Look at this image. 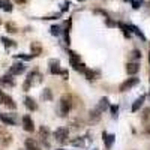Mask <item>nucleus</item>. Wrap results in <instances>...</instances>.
Masks as SVG:
<instances>
[{"instance_id": "obj_38", "label": "nucleus", "mask_w": 150, "mask_h": 150, "mask_svg": "<svg viewBox=\"0 0 150 150\" xmlns=\"http://www.w3.org/2000/svg\"><path fill=\"white\" fill-rule=\"evenodd\" d=\"M15 3H26V0H14Z\"/></svg>"}, {"instance_id": "obj_22", "label": "nucleus", "mask_w": 150, "mask_h": 150, "mask_svg": "<svg viewBox=\"0 0 150 150\" xmlns=\"http://www.w3.org/2000/svg\"><path fill=\"white\" fill-rule=\"evenodd\" d=\"M117 26L122 29L123 35L126 36V38H131V32H129V26H126V24H123V23H117Z\"/></svg>"}, {"instance_id": "obj_11", "label": "nucleus", "mask_w": 150, "mask_h": 150, "mask_svg": "<svg viewBox=\"0 0 150 150\" xmlns=\"http://www.w3.org/2000/svg\"><path fill=\"white\" fill-rule=\"evenodd\" d=\"M138 71H140V63L138 62H129V63L126 65V72L129 75H135Z\"/></svg>"}, {"instance_id": "obj_41", "label": "nucleus", "mask_w": 150, "mask_h": 150, "mask_svg": "<svg viewBox=\"0 0 150 150\" xmlns=\"http://www.w3.org/2000/svg\"><path fill=\"white\" fill-rule=\"evenodd\" d=\"M149 63H150V51H149Z\"/></svg>"}, {"instance_id": "obj_30", "label": "nucleus", "mask_w": 150, "mask_h": 150, "mask_svg": "<svg viewBox=\"0 0 150 150\" xmlns=\"http://www.w3.org/2000/svg\"><path fill=\"white\" fill-rule=\"evenodd\" d=\"M33 57H35L33 54H30V56H26V54H15V59H21V60H26V62H27V60H32Z\"/></svg>"}, {"instance_id": "obj_20", "label": "nucleus", "mask_w": 150, "mask_h": 150, "mask_svg": "<svg viewBox=\"0 0 150 150\" xmlns=\"http://www.w3.org/2000/svg\"><path fill=\"white\" fill-rule=\"evenodd\" d=\"M84 75H86L87 80H96V77L99 75V72H95V71H92V69H86V71H84Z\"/></svg>"}, {"instance_id": "obj_17", "label": "nucleus", "mask_w": 150, "mask_h": 150, "mask_svg": "<svg viewBox=\"0 0 150 150\" xmlns=\"http://www.w3.org/2000/svg\"><path fill=\"white\" fill-rule=\"evenodd\" d=\"M101 116H102V111L99 110L98 107H96L93 111H90V120H92V122H98L99 119H101Z\"/></svg>"}, {"instance_id": "obj_10", "label": "nucleus", "mask_w": 150, "mask_h": 150, "mask_svg": "<svg viewBox=\"0 0 150 150\" xmlns=\"http://www.w3.org/2000/svg\"><path fill=\"white\" fill-rule=\"evenodd\" d=\"M102 140H104V143H105V147H107V149H111V147H112V143H114V140H116V135L102 132Z\"/></svg>"}, {"instance_id": "obj_37", "label": "nucleus", "mask_w": 150, "mask_h": 150, "mask_svg": "<svg viewBox=\"0 0 150 150\" xmlns=\"http://www.w3.org/2000/svg\"><path fill=\"white\" fill-rule=\"evenodd\" d=\"M60 75L63 77V80H68V77H69V72H68V71H62V72H60Z\"/></svg>"}, {"instance_id": "obj_25", "label": "nucleus", "mask_w": 150, "mask_h": 150, "mask_svg": "<svg viewBox=\"0 0 150 150\" xmlns=\"http://www.w3.org/2000/svg\"><path fill=\"white\" fill-rule=\"evenodd\" d=\"M129 57H131V60H140L141 59V51L140 50H132Z\"/></svg>"}, {"instance_id": "obj_32", "label": "nucleus", "mask_w": 150, "mask_h": 150, "mask_svg": "<svg viewBox=\"0 0 150 150\" xmlns=\"http://www.w3.org/2000/svg\"><path fill=\"white\" fill-rule=\"evenodd\" d=\"M2 9L6 11V12H11V11H12V5L8 3V2H3V3H2Z\"/></svg>"}, {"instance_id": "obj_8", "label": "nucleus", "mask_w": 150, "mask_h": 150, "mask_svg": "<svg viewBox=\"0 0 150 150\" xmlns=\"http://www.w3.org/2000/svg\"><path fill=\"white\" fill-rule=\"evenodd\" d=\"M24 71H26V66H24V63H21V62H17V63H14V65L11 66L9 74H11V75H20V74H23Z\"/></svg>"}, {"instance_id": "obj_5", "label": "nucleus", "mask_w": 150, "mask_h": 150, "mask_svg": "<svg viewBox=\"0 0 150 150\" xmlns=\"http://www.w3.org/2000/svg\"><path fill=\"white\" fill-rule=\"evenodd\" d=\"M11 143H12V134L8 132V129L0 126V144L3 147H8Z\"/></svg>"}, {"instance_id": "obj_46", "label": "nucleus", "mask_w": 150, "mask_h": 150, "mask_svg": "<svg viewBox=\"0 0 150 150\" xmlns=\"http://www.w3.org/2000/svg\"><path fill=\"white\" fill-rule=\"evenodd\" d=\"M0 24H2V20H0Z\"/></svg>"}, {"instance_id": "obj_26", "label": "nucleus", "mask_w": 150, "mask_h": 150, "mask_svg": "<svg viewBox=\"0 0 150 150\" xmlns=\"http://www.w3.org/2000/svg\"><path fill=\"white\" fill-rule=\"evenodd\" d=\"M6 30L9 33H17L18 32V29H17V26H15L14 23H6Z\"/></svg>"}, {"instance_id": "obj_13", "label": "nucleus", "mask_w": 150, "mask_h": 150, "mask_svg": "<svg viewBox=\"0 0 150 150\" xmlns=\"http://www.w3.org/2000/svg\"><path fill=\"white\" fill-rule=\"evenodd\" d=\"M24 105H26V108L30 110V111H36L38 110V104L35 102V99L30 98V96H26V99H24Z\"/></svg>"}, {"instance_id": "obj_12", "label": "nucleus", "mask_w": 150, "mask_h": 150, "mask_svg": "<svg viewBox=\"0 0 150 150\" xmlns=\"http://www.w3.org/2000/svg\"><path fill=\"white\" fill-rule=\"evenodd\" d=\"M24 146H26V150H41L38 141L33 140V138H26V141H24Z\"/></svg>"}, {"instance_id": "obj_21", "label": "nucleus", "mask_w": 150, "mask_h": 150, "mask_svg": "<svg viewBox=\"0 0 150 150\" xmlns=\"http://www.w3.org/2000/svg\"><path fill=\"white\" fill-rule=\"evenodd\" d=\"M0 41H2V42H3V45H5V47H8V48H11V47H17L15 41L8 39V38H5V36H2V38H0Z\"/></svg>"}, {"instance_id": "obj_42", "label": "nucleus", "mask_w": 150, "mask_h": 150, "mask_svg": "<svg viewBox=\"0 0 150 150\" xmlns=\"http://www.w3.org/2000/svg\"><path fill=\"white\" fill-rule=\"evenodd\" d=\"M78 2H87V0H78Z\"/></svg>"}, {"instance_id": "obj_34", "label": "nucleus", "mask_w": 150, "mask_h": 150, "mask_svg": "<svg viewBox=\"0 0 150 150\" xmlns=\"http://www.w3.org/2000/svg\"><path fill=\"white\" fill-rule=\"evenodd\" d=\"M105 23H107V26H108V27H116V23L112 21L110 17H107V18H105Z\"/></svg>"}, {"instance_id": "obj_44", "label": "nucleus", "mask_w": 150, "mask_h": 150, "mask_svg": "<svg viewBox=\"0 0 150 150\" xmlns=\"http://www.w3.org/2000/svg\"><path fill=\"white\" fill-rule=\"evenodd\" d=\"M57 150H63V149H57Z\"/></svg>"}, {"instance_id": "obj_24", "label": "nucleus", "mask_w": 150, "mask_h": 150, "mask_svg": "<svg viewBox=\"0 0 150 150\" xmlns=\"http://www.w3.org/2000/svg\"><path fill=\"white\" fill-rule=\"evenodd\" d=\"M42 99H44V101H51V99H53L51 89H44V92H42Z\"/></svg>"}, {"instance_id": "obj_27", "label": "nucleus", "mask_w": 150, "mask_h": 150, "mask_svg": "<svg viewBox=\"0 0 150 150\" xmlns=\"http://www.w3.org/2000/svg\"><path fill=\"white\" fill-rule=\"evenodd\" d=\"M71 144H72V146H80V147H83V146H84V140L81 138V137H77L75 140L71 141Z\"/></svg>"}, {"instance_id": "obj_2", "label": "nucleus", "mask_w": 150, "mask_h": 150, "mask_svg": "<svg viewBox=\"0 0 150 150\" xmlns=\"http://www.w3.org/2000/svg\"><path fill=\"white\" fill-rule=\"evenodd\" d=\"M72 108V99L69 95H63L60 98V104H59V110H60V116H68L69 111Z\"/></svg>"}, {"instance_id": "obj_39", "label": "nucleus", "mask_w": 150, "mask_h": 150, "mask_svg": "<svg viewBox=\"0 0 150 150\" xmlns=\"http://www.w3.org/2000/svg\"><path fill=\"white\" fill-rule=\"evenodd\" d=\"M149 126H150V125H149ZM146 132H147V134H150V128H147V129H146Z\"/></svg>"}, {"instance_id": "obj_45", "label": "nucleus", "mask_w": 150, "mask_h": 150, "mask_svg": "<svg viewBox=\"0 0 150 150\" xmlns=\"http://www.w3.org/2000/svg\"><path fill=\"white\" fill-rule=\"evenodd\" d=\"M0 8H2V3H0Z\"/></svg>"}, {"instance_id": "obj_29", "label": "nucleus", "mask_w": 150, "mask_h": 150, "mask_svg": "<svg viewBox=\"0 0 150 150\" xmlns=\"http://www.w3.org/2000/svg\"><path fill=\"white\" fill-rule=\"evenodd\" d=\"M149 119H150V108H144L143 116H141V120H143V122H147Z\"/></svg>"}, {"instance_id": "obj_36", "label": "nucleus", "mask_w": 150, "mask_h": 150, "mask_svg": "<svg viewBox=\"0 0 150 150\" xmlns=\"http://www.w3.org/2000/svg\"><path fill=\"white\" fill-rule=\"evenodd\" d=\"M5 96H6V93H3V90H0V105L5 102Z\"/></svg>"}, {"instance_id": "obj_7", "label": "nucleus", "mask_w": 150, "mask_h": 150, "mask_svg": "<svg viewBox=\"0 0 150 150\" xmlns=\"http://www.w3.org/2000/svg\"><path fill=\"white\" fill-rule=\"evenodd\" d=\"M0 122H3L5 125H9V126H14V125H17V117H15V114L0 112Z\"/></svg>"}, {"instance_id": "obj_31", "label": "nucleus", "mask_w": 150, "mask_h": 150, "mask_svg": "<svg viewBox=\"0 0 150 150\" xmlns=\"http://www.w3.org/2000/svg\"><path fill=\"white\" fill-rule=\"evenodd\" d=\"M110 111H111V114H112V117H117V111H119V105H111L110 107Z\"/></svg>"}, {"instance_id": "obj_40", "label": "nucleus", "mask_w": 150, "mask_h": 150, "mask_svg": "<svg viewBox=\"0 0 150 150\" xmlns=\"http://www.w3.org/2000/svg\"><path fill=\"white\" fill-rule=\"evenodd\" d=\"M3 2H8V0H0V3H3Z\"/></svg>"}, {"instance_id": "obj_18", "label": "nucleus", "mask_w": 150, "mask_h": 150, "mask_svg": "<svg viewBox=\"0 0 150 150\" xmlns=\"http://www.w3.org/2000/svg\"><path fill=\"white\" fill-rule=\"evenodd\" d=\"M98 108L101 110L102 112H104L105 110H108V108H110V104H108V98H102L101 101H99V104H98Z\"/></svg>"}, {"instance_id": "obj_28", "label": "nucleus", "mask_w": 150, "mask_h": 150, "mask_svg": "<svg viewBox=\"0 0 150 150\" xmlns=\"http://www.w3.org/2000/svg\"><path fill=\"white\" fill-rule=\"evenodd\" d=\"M51 35H54V36H59L60 33H62V30H60V26H57V24H54V26H51Z\"/></svg>"}, {"instance_id": "obj_1", "label": "nucleus", "mask_w": 150, "mask_h": 150, "mask_svg": "<svg viewBox=\"0 0 150 150\" xmlns=\"http://www.w3.org/2000/svg\"><path fill=\"white\" fill-rule=\"evenodd\" d=\"M41 81H42V75L38 72V71H32V72L27 75V78H26V81H24V84H23V90L27 92L33 84L41 83Z\"/></svg>"}, {"instance_id": "obj_16", "label": "nucleus", "mask_w": 150, "mask_h": 150, "mask_svg": "<svg viewBox=\"0 0 150 150\" xmlns=\"http://www.w3.org/2000/svg\"><path fill=\"white\" fill-rule=\"evenodd\" d=\"M30 51L33 56H39L42 53V45L39 42H32L30 44Z\"/></svg>"}, {"instance_id": "obj_35", "label": "nucleus", "mask_w": 150, "mask_h": 150, "mask_svg": "<svg viewBox=\"0 0 150 150\" xmlns=\"http://www.w3.org/2000/svg\"><path fill=\"white\" fill-rule=\"evenodd\" d=\"M69 6H71V3H69V2H65L63 5H62V12H66V11L69 9Z\"/></svg>"}, {"instance_id": "obj_4", "label": "nucleus", "mask_w": 150, "mask_h": 150, "mask_svg": "<svg viewBox=\"0 0 150 150\" xmlns=\"http://www.w3.org/2000/svg\"><path fill=\"white\" fill-rule=\"evenodd\" d=\"M138 83H140V78H137V77L128 78L126 81H123V83L120 84L119 90H120V92H128V90H131V89H132V87H135Z\"/></svg>"}, {"instance_id": "obj_47", "label": "nucleus", "mask_w": 150, "mask_h": 150, "mask_svg": "<svg viewBox=\"0 0 150 150\" xmlns=\"http://www.w3.org/2000/svg\"><path fill=\"white\" fill-rule=\"evenodd\" d=\"M95 150H98V149H95Z\"/></svg>"}, {"instance_id": "obj_14", "label": "nucleus", "mask_w": 150, "mask_h": 150, "mask_svg": "<svg viewBox=\"0 0 150 150\" xmlns=\"http://www.w3.org/2000/svg\"><path fill=\"white\" fill-rule=\"evenodd\" d=\"M0 84H2V86H8V87H14L15 81H14V78H12V75L9 74V75H3V77L0 78Z\"/></svg>"}, {"instance_id": "obj_19", "label": "nucleus", "mask_w": 150, "mask_h": 150, "mask_svg": "<svg viewBox=\"0 0 150 150\" xmlns=\"http://www.w3.org/2000/svg\"><path fill=\"white\" fill-rule=\"evenodd\" d=\"M3 104H5L8 108H11V110H15V108H17V104L14 102V99H12L11 96H8V95L5 96V102H3Z\"/></svg>"}, {"instance_id": "obj_23", "label": "nucleus", "mask_w": 150, "mask_h": 150, "mask_svg": "<svg viewBox=\"0 0 150 150\" xmlns=\"http://www.w3.org/2000/svg\"><path fill=\"white\" fill-rule=\"evenodd\" d=\"M129 29H131V30H132V32H134L137 36H140L143 41H146V36H144V33H143V32H141L138 27H137V26H132V24H131V26H129Z\"/></svg>"}, {"instance_id": "obj_15", "label": "nucleus", "mask_w": 150, "mask_h": 150, "mask_svg": "<svg viewBox=\"0 0 150 150\" xmlns=\"http://www.w3.org/2000/svg\"><path fill=\"white\" fill-rule=\"evenodd\" d=\"M144 101H146V95H141L138 99H137V101L134 102V105H132V112H137V111H138L141 107H143V104H144Z\"/></svg>"}, {"instance_id": "obj_9", "label": "nucleus", "mask_w": 150, "mask_h": 150, "mask_svg": "<svg viewBox=\"0 0 150 150\" xmlns=\"http://www.w3.org/2000/svg\"><path fill=\"white\" fill-rule=\"evenodd\" d=\"M48 135H50L48 128H47V126H41V129H39V138L42 140V143H44V146H45V147H50V143H48Z\"/></svg>"}, {"instance_id": "obj_6", "label": "nucleus", "mask_w": 150, "mask_h": 150, "mask_svg": "<svg viewBox=\"0 0 150 150\" xmlns=\"http://www.w3.org/2000/svg\"><path fill=\"white\" fill-rule=\"evenodd\" d=\"M21 122H23V129L26 131V132H33L35 131V123H33V120H32L30 116H27V114L23 116Z\"/></svg>"}, {"instance_id": "obj_43", "label": "nucleus", "mask_w": 150, "mask_h": 150, "mask_svg": "<svg viewBox=\"0 0 150 150\" xmlns=\"http://www.w3.org/2000/svg\"><path fill=\"white\" fill-rule=\"evenodd\" d=\"M125 2H131V0H125Z\"/></svg>"}, {"instance_id": "obj_3", "label": "nucleus", "mask_w": 150, "mask_h": 150, "mask_svg": "<svg viewBox=\"0 0 150 150\" xmlns=\"http://www.w3.org/2000/svg\"><path fill=\"white\" fill-rule=\"evenodd\" d=\"M68 135H69V129L62 126V128H57L54 132H53V137L54 140L59 141V143H66L68 141Z\"/></svg>"}, {"instance_id": "obj_33", "label": "nucleus", "mask_w": 150, "mask_h": 150, "mask_svg": "<svg viewBox=\"0 0 150 150\" xmlns=\"http://www.w3.org/2000/svg\"><path fill=\"white\" fill-rule=\"evenodd\" d=\"M131 2H132V8H134V9H140L141 0H131Z\"/></svg>"}]
</instances>
